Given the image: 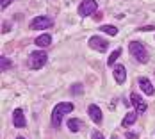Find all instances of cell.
Returning a JSON list of instances; mask_svg holds the SVG:
<instances>
[{
    "mask_svg": "<svg viewBox=\"0 0 155 139\" xmlns=\"http://www.w3.org/2000/svg\"><path fill=\"white\" fill-rule=\"evenodd\" d=\"M120 55H121V48H116V50H114V52L110 54V57H109L107 64H109V66H112V64H114V61H116V59H118Z\"/></svg>",
    "mask_w": 155,
    "mask_h": 139,
    "instance_id": "16",
    "label": "cell"
},
{
    "mask_svg": "<svg viewBox=\"0 0 155 139\" xmlns=\"http://www.w3.org/2000/svg\"><path fill=\"white\" fill-rule=\"evenodd\" d=\"M139 88L143 89V93H146L148 96H152V94L155 93V88L152 86V82H150L146 77H141L139 78Z\"/></svg>",
    "mask_w": 155,
    "mask_h": 139,
    "instance_id": "11",
    "label": "cell"
},
{
    "mask_svg": "<svg viewBox=\"0 0 155 139\" xmlns=\"http://www.w3.org/2000/svg\"><path fill=\"white\" fill-rule=\"evenodd\" d=\"M73 111V104H70V102H61V104H57L54 111H52V125L55 127V128H59L62 123V118L66 116V114H70Z\"/></svg>",
    "mask_w": 155,
    "mask_h": 139,
    "instance_id": "1",
    "label": "cell"
},
{
    "mask_svg": "<svg viewBox=\"0 0 155 139\" xmlns=\"http://www.w3.org/2000/svg\"><path fill=\"white\" fill-rule=\"evenodd\" d=\"M34 43H36L38 46H41V48H45V46H48L50 43H52V38H50L48 34H41L39 38L34 39Z\"/></svg>",
    "mask_w": 155,
    "mask_h": 139,
    "instance_id": "13",
    "label": "cell"
},
{
    "mask_svg": "<svg viewBox=\"0 0 155 139\" xmlns=\"http://www.w3.org/2000/svg\"><path fill=\"white\" fill-rule=\"evenodd\" d=\"M0 66H2V71H4V70H9L11 61H9L7 57H4V55H2V59H0Z\"/></svg>",
    "mask_w": 155,
    "mask_h": 139,
    "instance_id": "17",
    "label": "cell"
},
{
    "mask_svg": "<svg viewBox=\"0 0 155 139\" xmlns=\"http://www.w3.org/2000/svg\"><path fill=\"white\" fill-rule=\"evenodd\" d=\"M87 112H89V116H91V120H93L94 123H102L104 116H102V111H100V107H98V105L91 104V105L87 107Z\"/></svg>",
    "mask_w": 155,
    "mask_h": 139,
    "instance_id": "10",
    "label": "cell"
},
{
    "mask_svg": "<svg viewBox=\"0 0 155 139\" xmlns=\"http://www.w3.org/2000/svg\"><path fill=\"white\" fill-rule=\"evenodd\" d=\"M110 139H120V136H116V134H114V136H112Z\"/></svg>",
    "mask_w": 155,
    "mask_h": 139,
    "instance_id": "21",
    "label": "cell"
},
{
    "mask_svg": "<svg viewBox=\"0 0 155 139\" xmlns=\"http://www.w3.org/2000/svg\"><path fill=\"white\" fill-rule=\"evenodd\" d=\"M13 123H15V127H18V128L27 127V121H25V116H23V111H21V109H16L15 112H13Z\"/></svg>",
    "mask_w": 155,
    "mask_h": 139,
    "instance_id": "9",
    "label": "cell"
},
{
    "mask_svg": "<svg viewBox=\"0 0 155 139\" xmlns=\"http://www.w3.org/2000/svg\"><path fill=\"white\" fill-rule=\"evenodd\" d=\"M127 137H128V139H136V137H137V134H136V132H128V134H127Z\"/></svg>",
    "mask_w": 155,
    "mask_h": 139,
    "instance_id": "19",
    "label": "cell"
},
{
    "mask_svg": "<svg viewBox=\"0 0 155 139\" xmlns=\"http://www.w3.org/2000/svg\"><path fill=\"white\" fill-rule=\"evenodd\" d=\"M96 7H98V4H96L94 0H84V2L78 5V15L80 16H89L96 11Z\"/></svg>",
    "mask_w": 155,
    "mask_h": 139,
    "instance_id": "5",
    "label": "cell"
},
{
    "mask_svg": "<svg viewBox=\"0 0 155 139\" xmlns=\"http://www.w3.org/2000/svg\"><path fill=\"white\" fill-rule=\"evenodd\" d=\"M16 139H25V137H16Z\"/></svg>",
    "mask_w": 155,
    "mask_h": 139,
    "instance_id": "22",
    "label": "cell"
},
{
    "mask_svg": "<svg viewBox=\"0 0 155 139\" xmlns=\"http://www.w3.org/2000/svg\"><path fill=\"white\" fill-rule=\"evenodd\" d=\"M128 48H130V54L137 59L139 62H148V59H150V55H148V50H146V46L143 45V43H139V41H132L130 45H128Z\"/></svg>",
    "mask_w": 155,
    "mask_h": 139,
    "instance_id": "2",
    "label": "cell"
},
{
    "mask_svg": "<svg viewBox=\"0 0 155 139\" xmlns=\"http://www.w3.org/2000/svg\"><path fill=\"white\" fill-rule=\"evenodd\" d=\"M130 102H132V105H134V109H136L137 112H141V114H144V112H146V102L141 98L139 94L130 93Z\"/></svg>",
    "mask_w": 155,
    "mask_h": 139,
    "instance_id": "7",
    "label": "cell"
},
{
    "mask_svg": "<svg viewBox=\"0 0 155 139\" xmlns=\"http://www.w3.org/2000/svg\"><path fill=\"white\" fill-rule=\"evenodd\" d=\"M136 120H137V114H136L134 111H130V112H127V116L123 118L121 125H123L125 128H128L130 125H134V123H136Z\"/></svg>",
    "mask_w": 155,
    "mask_h": 139,
    "instance_id": "12",
    "label": "cell"
},
{
    "mask_svg": "<svg viewBox=\"0 0 155 139\" xmlns=\"http://www.w3.org/2000/svg\"><path fill=\"white\" fill-rule=\"evenodd\" d=\"M27 64H29V68H32V70L43 68L47 64V52H41V50L32 52L31 55H29V59H27Z\"/></svg>",
    "mask_w": 155,
    "mask_h": 139,
    "instance_id": "3",
    "label": "cell"
},
{
    "mask_svg": "<svg viewBox=\"0 0 155 139\" xmlns=\"http://www.w3.org/2000/svg\"><path fill=\"white\" fill-rule=\"evenodd\" d=\"M100 31L109 34V36H116V34H118V29H116L114 25H100Z\"/></svg>",
    "mask_w": 155,
    "mask_h": 139,
    "instance_id": "15",
    "label": "cell"
},
{
    "mask_svg": "<svg viewBox=\"0 0 155 139\" xmlns=\"http://www.w3.org/2000/svg\"><path fill=\"white\" fill-rule=\"evenodd\" d=\"M9 4H11V2H9V0H5V2H2V4H0V7H2V9H5Z\"/></svg>",
    "mask_w": 155,
    "mask_h": 139,
    "instance_id": "20",
    "label": "cell"
},
{
    "mask_svg": "<svg viewBox=\"0 0 155 139\" xmlns=\"http://www.w3.org/2000/svg\"><path fill=\"white\" fill-rule=\"evenodd\" d=\"M91 139H104V134L98 132V130H93V132H91Z\"/></svg>",
    "mask_w": 155,
    "mask_h": 139,
    "instance_id": "18",
    "label": "cell"
},
{
    "mask_svg": "<svg viewBox=\"0 0 155 139\" xmlns=\"http://www.w3.org/2000/svg\"><path fill=\"white\" fill-rule=\"evenodd\" d=\"M68 128H70L71 132H78V130L82 128V120H78V118L68 120Z\"/></svg>",
    "mask_w": 155,
    "mask_h": 139,
    "instance_id": "14",
    "label": "cell"
},
{
    "mask_svg": "<svg viewBox=\"0 0 155 139\" xmlns=\"http://www.w3.org/2000/svg\"><path fill=\"white\" fill-rule=\"evenodd\" d=\"M54 25V20L48 18V16H36L31 20V29L34 31H39V29H48Z\"/></svg>",
    "mask_w": 155,
    "mask_h": 139,
    "instance_id": "4",
    "label": "cell"
},
{
    "mask_svg": "<svg viewBox=\"0 0 155 139\" xmlns=\"http://www.w3.org/2000/svg\"><path fill=\"white\" fill-rule=\"evenodd\" d=\"M112 75H114V80H116L118 84H123L125 78H127V71H125V66H123V64H116V66H114Z\"/></svg>",
    "mask_w": 155,
    "mask_h": 139,
    "instance_id": "8",
    "label": "cell"
},
{
    "mask_svg": "<svg viewBox=\"0 0 155 139\" xmlns=\"http://www.w3.org/2000/svg\"><path fill=\"white\" fill-rule=\"evenodd\" d=\"M89 46L93 50H96V52H105L109 46V41L107 39H102L100 36H91L89 38Z\"/></svg>",
    "mask_w": 155,
    "mask_h": 139,
    "instance_id": "6",
    "label": "cell"
}]
</instances>
